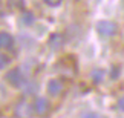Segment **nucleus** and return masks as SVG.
Masks as SVG:
<instances>
[{"label": "nucleus", "mask_w": 124, "mask_h": 118, "mask_svg": "<svg viewBox=\"0 0 124 118\" xmlns=\"http://www.w3.org/2000/svg\"><path fill=\"white\" fill-rule=\"evenodd\" d=\"M16 112H17V115L20 117V118H29V117H31V114H32V107L28 104V103L22 101L20 104L17 106Z\"/></svg>", "instance_id": "423d86ee"}, {"label": "nucleus", "mask_w": 124, "mask_h": 118, "mask_svg": "<svg viewBox=\"0 0 124 118\" xmlns=\"http://www.w3.org/2000/svg\"><path fill=\"white\" fill-rule=\"evenodd\" d=\"M6 80L12 84V86H22V84H25V78H23V74H22V71L18 69V68L9 71V72L6 74Z\"/></svg>", "instance_id": "7ed1b4c3"}, {"label": "nucleus", "mask_w": 124, "mask_h": 118, "mask_svg": "<svg viewBox=\"0 0 124 118\" xmlns=\"http://www.w3.org/2000/svg\"><path fill=\"white\" fill-rule=\"evenodd\" d=\"M34 110H35L39 115L47 114V110H49V101H47L46 98H43V97L37 98L35 103H34Z\"/></svg>", "instance_id": "20e7f679"}, {"label": "nucleus", "mask_w": 124, "mask_h": 118, "mask_svg": "<svg viewBox=\"0 0 124 118\" xmlns=\"http://www.w3.org/2000/svg\"><path fill=\"white\" fill-rule=\"evenodd\" d=\"M90 77H92L93 83H101V81H103V77H104V72H103L101 69H95Z\"/></svg>", "instance_id": "1a4fd4ad"}, {"label": "nucleus", "mask_w": 124, "mask_h": 118, "mask_svg": "<svg viewBox=\"0 0 124 118\" xmlns=\"http://www.w3.org/2000/svg\"><path fill=\"white\" fill-rule=\"evenodd\" d=\"M118 107H120V110L124 112V97H121L120 100H118Z\"/></svg>", "instance_id": "ddd939ff"}, {"label": "nucleus", "mask_w": 124, "mask_h": 118, "mask_svg": "<svg viewBox=\"0 0 124 118\" xmlns=\"http://www.w3.org/2000/svg\"><path fill=\"white\" fill-rule=\"evenodd\" d=\"M22 20H23L25 25H32V23H34V16H32L31 12H25L23 17H22Z\"/></svg>", "instance_id": "9d476101"}, {"label": "nucleus", "mask_w": 124, "mask_h": 118, "mask_svg": "<svg viewBox=\"0 0 124 118\" xmlns=\"http://www.w3.org/2000/svg\"><path fill=\"white\" fill-rule=\"evenodd\" d=\"M81 118H98L97 114H92V112H87V114H84Z\"/></svg>", "instance_id": "4468645a"}, {"label": "nucleus", "mask_w": 124, "mask_h": 118, "mask_svg": "<svg viewBox=\"0 0 124 118\" xmlns=\"http://www.w3.org/2000/svg\"><path fill=\"white\" fill-rule=\"evenodd\" d=\"M97 29L101 35L104 37H110L116 32V25L113 22H107V20H103V22H98L97 25Z\"/></svg>", "instance_id": "f03ea898"}, {"label": "nucleus", "mask_w": 124, "mask_h": 118, "mask_svg": "<svg viewBox=\"0 0 124 118\" xmlns=\"http://www.w3.org/2000/svg\"><path fill=\"white\" fill-rule=\"evenodd\" d=\"M8 63H9V58H8L5 54L0 52V69H3V68H5V66H6Z\"/></svg>", "instance_id": "9b49d317"}, {"label": "nucleus", "mask_w": 124, "mask_h": 118, "mask_svg": "<svg viewBox=\"0 0 124 118\" xmlns=\"http://www.w3.org/2000/svg\"><path fill=\"white\" fill-rule=\"evenodd\" d=\"M46 5H49V6H58L61 3V0H45Z\"/></svg>", "instance_id": "f8f14e48"}, {"label": "nucleus", "mask_w": 124, "mask_h": 118, "mask_svg": "<svg viewBox=\"0 0 124 118\" xmlns=\"http://www.w3.org/2000/svg\"><path fill=\"white\" fill-rule=\"evenodd\" d=\"M57 68H58V72L66 78H72L77 72V66H75V61L72 60V57H64L57 64Z\"/></svg>", "instance_id": "f257e3e1"}, {"label": "nucleus", "mask_w": 124, "mask_h": 118, "mask_svg": "<svg viewBox=\"0 0 124 118\" xmlns=\"http://www.w3.org/2000/svg\"><path fill=\"white\" fill-rule=\"evenodd\" d=\"M47 92L51 95H58V94L63 92V83L60 80H51L47 83Z\"/></svg>", "instance_id": "39448f33"}, {"label": "nucleus", "mask_w": 124, "mask_h": 118, "mask_svg": "<svg viewBox=\"0 0 124 118\" xmlns=\"http://www.w3.org/2000/svg\"><path fill=\"white\" fill-rule=\"evenodd\" d=\"M12 41L14 40H12L11 34H8V32H0V48H5V49L11 48Z\"/></svg>", "instance_id": "0eeeda50"}, {"label": "nucleus", "mask_w": 124, "mask_h": 118, "mask_svg": "<svg viewBox=\"0 0 124 118\" xmlns=\"http://www.w3.org/2000/svg\"><path fill=\"white\" fill-rule=\"evenodd\" d=\"M49 45L52 49H58L63 46V35L61 34H52L49 39Z\"/></svg>", "instance_id": "6e6552de"}]
</instances>
